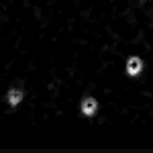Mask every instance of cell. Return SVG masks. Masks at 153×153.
Wrapping results in <instances>:
<instances>
[{"instance_id": "6da1fadb", "label": "cell", "mask_w": 153, "mask_h": 153, "mask_svg": "<svg viewBox=\"0 0 153 153\" xmlns=\"http://www.w3.org/2000/svg\"><path fill=\"white\" fill-rule=\"evenodd\" d=\"M6 100H8V104H10V106H16L21 100H23V92H21V90H16V88H12V90H8Z\"/></svg>"}, {"instance_id": "7a4b0ae2", "label": "cell", "mask_w": 153, "mask_h": 153, "mask_svg": "<svg viewBox=\"0 0 153 153\" xmlns=\"http://www.w3.org/2000/svg\"><path fill=\"white\" fill-rule=\"evenodd\" d=\"M96 108H98V102H96L94 98H86L82 102V112L84 114H94Z\"/></svg>"}, {"instance_id": "3957f363", "label": "cell", "mask_w": 153, "mask_h": 153, "mask_svg": "<svg viewBox=\"0 0 153 153\" xmlns=\"http://www.w3.org/2000/svg\"><path fill=\"white\" fill-rule=\"evenodd\" d=\"M127 68H129L127 71H129L131 76H137V74L141 71V61H139L137 57H131V59H129V63H127Z\"/></svg>"}]
</instances>
